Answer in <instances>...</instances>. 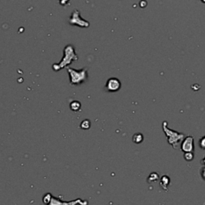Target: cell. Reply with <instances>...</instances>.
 Instances as JSON below:
<instances>
[{"label": "cell", "instance_id": "cell-9", "mask_svg": "<svg viewBox=\"0 0 205 205\" xmlns=\"http://www.w3.org/2000/svg\"><path fill=\"white\" fill-rule=\"evenodd\" d=\"M159 179V175L156 172H152L150 174V176H148V182L151 183L152 182H156L157 181V179Z\"/></svg>", "mask_w": 205, "mask_h": 205}, {"label": "cell", "instance_id": "cell-3", "mask_svg": "<svg viewBox=\"0 0 205 205\" xmlns=\"http://www.w3.org/2000/svg\"><path fill=\"white\" fill-rule=\"evenodd\" d=\"M167 126H168V123L164 122V123H163V128H164L166 136L168 137V143L172 144L174 148H176L179 142H180L183 139V135L179 134V133H178V132H174V131L169 130Z\"/></svg>", "mask_w": 205, "mask_h": 205}, {"label": "cell", "instance_id": "cell-6", "mask_svg": "<svg viewBox=\"0 0 205 205\" xmlns=\"http://www.w3.org/2000/svg\"><path fill=\"white\" fill-rule=\"evenodd\" d=\"M170 183V178L167 176H162L160 179V186H161L164 190H168V186Z\"/></svg>", "mask_w": 205, "mask_h": 205}, {"label": "cell", "instance_id": "cell-10", "mask_svg": "<svg viewBox=\"0 0 205 205\" xmlns=\"http://www.w3.org/2000/svg\"><path fill=\"white\" fill-rule=\"evenodd\" d=\"M91 127V122L89 119H84L83 121H82L80 124V128L83 130H86V129H89Z\"/></svg>", "mask_w": 205, "mask_h": 205}, {"label": "cell", "instance_id": "cell-12", "mask_svg": "<svg viewBox=\"0 0 205 205\" xmlns=\"http://www.w3.org/2000/svg\"><path fill=\"white\" fill-rule=\"evenodd\" d=\"M51 199H52V195H51V193H47L44 196L43 201H44V203H47V200H48V203H51Z\"/></svg>", "mask_w": 205, "mask_h": 205}, {"label": "cell", "instance_id": "cell-11", "mask_svg": "<svg viewBox=\"0 0 205 205\" xmlns=\"http://www.w3.org/2000/svg\"><path fill=\"white\" fill-rule=\"evenodd\" d=\"M193 158L194 156L192 152H185V154H184V159L187 161H191V160H193Z\"/></svg>", "mask_w": 205, "mask_h": 205}, {"label": "cell", "instance_id": "cell-1", "mask_svg": "<svg viewBox=\"0 0 205 205\" xmlns=\"http://www.w3.org/2000/svg\"><path fill=\"white\" fill-rule=\"evenodd\" d=\"M76 60H78V55L75 53V48L72 45H67L63 50V58L62 60L59 63H54L52 68L55 71H59L70 65L71 62Z\"/></svg>", "mask_w": 205, "mask_h": 205}, {"label": "cell", "instance_id": "cell-5", "mask_svg": "<svg viewBox=\"0 0 205 205\" xmlns=\"http://www.w3.org/2000/svg\"><path fill=\"white\" fill-rule=\"evenodd\" d=\"M193 137L187 136L183 141L181 144V150L184 153L185 152H192L194 150V141Z\"/></svg>", "mask_w": 205, "mask_h": 205}, {"label": "cell", "instance_id": "cell-2", "mask_svg": "<svg viewBox=\"0 0 205 205\" xmlns=\"http://www.w3.org/2000/svg\"><path fill=\"white\" fill-rule=\"evenodd\" d=\"M67 71L69 74L70 83L71 86H77L83 83L87 80V67H85L80 70H76L71 68V67H67Z\"/></svg>", "mask_w": 205, "mask_h": 205}, {"label": "cell", "instance_id": "cell-8", "mask_svg": "<svg viewBox=\"0 0 205 205\" xmlns=\"http://www.w3.org/2000/svg\"><path fill=\"white\" fill-rule=\"evenodd\" d=\"M132 140H133V142L136 143V144H140V143L143 142V140H144V136H143L142 134H140V133H137V134H135L132 137Z\"/></svg>", "mask_w": 205, "mask_h": 205}, {"label": "cell", "instance_id": "cell-13", "mask_svg": "<svg viewBox=\"0 0 205 205\" xmlns=\"http://www.w3.org/2000/svg\"><path fill=\"white\" fill-rule=\"evenodd\" d=\"M199 144V147H200L201 149L205 150V136H203V138L200 139Z\"/></svg>", "mask_w": 205, "mask_h": 205}, {"label": "cell", "instance_id": "cell-14", "mask_svg": "<svg viewBox=\"0 0 205 205\" xmlns=\"http://www.w3.org/2000/svg\"><path fill=\"white\" fill-rule=\"evenodd\" d=\"M201 176L203 177V179L205 180V168H203L201 171Z\"/></svg>", "mask_w": 205, "mask_h": 205}, {"label": "cell", "instance_id": "cell-15", "mask_svg": "<svg viewBox=\"0 0 205 205\" xmlns=\"http://www.w3.org/2000/svg\"><path fill=\"white\" fill-rule=\"evenodd\" d=\"M202 164H205V158H203V160H202Z\"/></svg>", "mask_w": 205, "mask_h": 205}, {"label": "cell", "instance_id": "cell-7", "mask_svg": "<svg viewBox=\"0 0 205 205\" xmlns=\"http://www.w3.org/2000/svg\"><path fill=\"white\" fill-rule=\"evenodd\" d=\"M70 108H71V111H78L81 108V103L79 101H72L70 104Z\"/></svg>", "mask_w": 205, "mask_h": 205}, {"label": "cell", "instance_id": "cell-4", "mask_svg": "<svg viewBox=\"0 0 205 205\" xmlns=\"http://www.w3.org/2000/svg\"><path fill=\"white\" fill-rule=\"evenodd\" d=\"M121 87L120 81L116 78H110L107 81L105 85V91L108 92H115L118 91Z\"/></svg>", "mask_w": 205, "mask_h": 205}]
</instances>
